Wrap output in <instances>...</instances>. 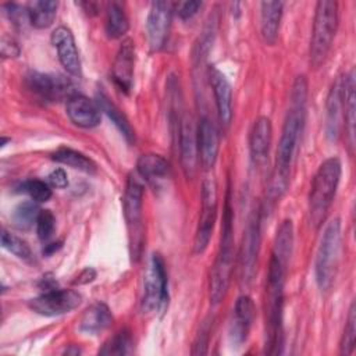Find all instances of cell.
Here are the masks:
<instances>
[{
	"mask_svg": "<svg viewBox=\"0 0 356 356\" xmlns=\"http://www.w3.org/2000/svg\"><path fill=\"white\" fill-rule=\"evenodd\" d=\"M307 99V82L305 76H298L291 92V107L285 115L277 146L275 165L270 179L268 196L275 200L281 197L289 185L291 165L300 140L305 125Z\"/></svg>",
	"mask_w": 356,
	"mask_h": 356,
	"instance_id": "1",
	"label": "cell"
},
{
	"mask_svg": "<svg viewBox=\"0 0 356 356\" xmlns=\"http://www.w3.org/2000/svg\"><path fill=\"white\" fill-rule=\"evenodd\" d=\"M286 267L270 257L266 284V353L280 355L284 346V282Z\"/></svg>",
	"mask_w": 356,
	"mask_h": 356,
	"instance_id": "2",
	"label": "cell"
},
{
	"mask_svg": "<svg viewBox=\"0 0 356 356\" xmlns=\"http://www.w3.org/2000/svg\"><path fill=\"white\" fill-rule=\"evenodd\" d=\"M234 214L229 202V193L225 199L224 213H222V225H221V238L218 252L210 273V300L213 305L221 303L225 298L231 275L234 271Z\"/></svg>",
	"mask_w": 356,
	"mask_h": 356,
	"instance_id": "3",
	"label": "cell"
},
{
	"mask_svg": "<svg viewBox=\"0 0 356 356\" xmlns=\"http://www.w3.org/2000/svg\"><path fill=\"white\" fill-rule=\"evenodd\" d=\"M342 174L338 157L325 159L317 168L309 192V221L317 229L323 225L335 197Z\"/></svg>",
	"mask_w": 356,
	"mask_h": 356,
	"instance_id": "4",
	"label": "cell"
},
{
	"mask_svg": "<svg viewBox=\"0 0 356 356\" xmlns=\"http://www.w3.org/2000/svg\"><path fill=\"white\" fill-rule=\"evenodd\" d=\"M338 28V3L320 0L316 4L312 39H310V65L318 68L327 58Z\"/></svg>",
	"mask_w": 356,
	"mask_h": 356,
	"instance_id": "5",
	"label": "cell"
},
{
	"mask_svg": "<svg viewBox=\"0 0 356 356\" xmlns=\"http://www.w3.org/2000/svg\"><path fill=\"white\" fill-rule=\"evenodd\" d=\"M142 200H143V184L140 182L138 175L131 174L125 184V191L122 197V213L127 224L129 254L132 260H139L143 249L145 228H143Z\"/></svg>",
	"mask_w": 356,
	"mask_h": 356,
	"instance_id": "6",
	"label": "cell"
},
{
	"mask_svg": "<svg viewBox=\"0 0 356 356\" xmlns=\"http://www.w3.org/2000/svg\"><path fill=\"white\" fill-rule=\"evenodd\" d=\"M341 250V221L339 218L331 220L321 235L320 245L316 253L314 275L318 288L328 291L337 277Z\"/></svg>",
	"mask_w": 356,
	"mask_h": 356,
	"instance_id": "7",
	"label": "cell"
},
{
	"mask_svg": "<svg viewBox=\"0 0 356 356\" xmlns=\"http://www.w3.org/2000/svg\"><path fill=\"white\" fill-rule=\"evenodd\" d=\"M261 210L257 207L249 217L248 225L243 231L242 243L238 254V273L241 286H249L256 274L257 254L261 238Z\"/></svg>",
	"mask_w": 356,
	"mask_h": 356,
	"instance_id": "8",
	"label": "cell"
},
{
	"mask_svg": "<svg viewBox=\"0 0 356 356\" xmlns=\"http://www.w3.org/2000/svg\"><path fill=\"white\" fill-rule=\"evenodd\" d=\"M168 305V278L165 271V263L159 253H153L150 264L146 273L142 310L150 313L154 310H164Z\"/></svg>",
	"mask_w": 356,
	"mask_h": 356,
	"instance_id": "9",
	"label": "cell"
},
{
	"mask_svg": "<svg viewBox=\"0 0 356 356\" xmlns=\"http://www.w3.org/2000/svg\"><path fill=\"white\" fill-rule=\"evenodd\" d=\"M200 199V216L193 241L195 254H202L207 249L217 218V184L213 178H206L203 181Z\"/></svg>",
	"mask_w": 356,
	"mask_h": 356,
	"instance_id": "10",
	"label": "cell"
},
{
	"mask_svg": "<svg viewBox=\"0 0 356 356\" xmlns=\"http://www.w3.org/2000/svg\"><path fill=\"white\" fill-rule=\"evenodd\" d=\"M82 296L74 289H47L42 295L29 300L31 310L40 316L54 317L70 313L81 305Z\"/></svg>",
	"mask_w": 356,
	"mask_h": 356,
	"instance_id": "11",
	"label": "cell"
},
{
	"mask_svg": "<svg viewBox=\"0 0 356 356\" xmlns=\"http://www.w3.org/2000/svg\"><path fill=\"white\" fill-rule=\"evenodd\" d=\"M25 83L29 92L43 102H57L75 95L71 81L63 75L31 71L25 76Z\"/></svg>",
	"mask_w": 356,
	"mask_h": 356,
	"instance_id": "12",
	"label": "cell"
},
{
	"mask_svg": "<svg viewBox=\"0 0 356 356\" xmlns=\"http://www.w3.org/2000/svg\"><path fill=\"white\" fill-rule=\"evenodd\" d=\"M172 19V4L168 1H154L150 6L146 19L147 43L152 51H159L164 47Z\"/></svg>",
	"mask_w": 356,
	"mask_h": 356,
	"instance_id": "13",
	"label": "cell"
},
{
	"mask_svg": "<svg viewBox=\"0 0 356 356\" xmlns=\"http://www.w3.org/2000/svg\"><path fill=\"white\" fill-rule=\"evenodd\" d=\"M209 83L211 86L217 115L222 129H227L232 121V88L225 75L214 65L207 70Z\"/></svg>",
	"mask_w": 356,
	"mask_h": 356,
	"instance_id": "14",
	"label": "cell"
},
{
	"mask_svg": "<svg viewBox=\"0 0 356 356\" xmlns=\"http://www.w3.org/2000/svg\"><path fill=\"white\" fill-rule=\"evenodd\" d=\"M178 145H179V160H181L182 170L188 178H192L193 174L196 172L199 157H197L196 127L193 125L192 117L188 114H184L179 121Z\"/></svg>",
	"mask_w": 356,
	"mask_h": 356,
	"instance_id": "15",
	"label": "cell"
},
{
	"mask_svg": "<svg viewBox=\"0 0 356 356\" xmlns=\"http://www.w3.org/2000/svg\"><path fill=\"white\" fill-rule=\"evenodd\" d=\"M51 44L57 50L58 60L64 70L72 76H81V58L75 44L74 35L67 26H57L51 32Z\"/></svg>",
	"mask_w": 356,
	"mask_h": 356,
	"instance_id": "16",
	"label": "cell"
},
{
	"mask_svg": "<svg viewBox=\"0 0 356 356\" xmlns=\"http://www.w3.org/2000/svg\"><path fill=\"white\" fill-rule=\"evenodd\" d=\"M134 68H135V43L132 39L127 38L121 42L118 51L115 54L111 75L115 86L128 93L134 82Z\"/></svg>",
	"mask_w": 356,
	"mask_h": 356,
	"instance_id": "17",
	"label": "cell"
},
{
	"mask_svg": "<svg viewBox=\"0 0 356 356\" xmlns=\"http://www.w3.org/2000/svg\"><path fill=\"white\" fill-rule=\"evenodd\" d=\"M197 140V157L203 168L210 170L214 167L218 156V131L213 121L207 117H202L196 127Z\"/></svg>",
	"mask_w": 356,
	"mask_h": 356,
	"instance_id": "18",
	"label": "cell"
},
{
	"mask_svg": "<svg viewBox=\"0 0 356 356\" xmlns=\"http://www.w3.org/2000/svg\"><path fill=\"white\" fill-rule=\"evenodd\" d=\"M256 317V306L250 296L242 295L236 299L234 306V314L229 325V338L235 346L242 345L250 331L253 320Z\"/></svg>",
	"mask_w": 356,
	"mask_h": 356,
	"instance_id": "19",
	"label": "cell"
},
{
	"mask_svg": "<svg viewBox=\"0 0 356 356\" xmlns=\"http://www.w3.org/2000/svg\"><path fill=\"white\" fill-rule=\"evenodd\" d=\"M343 128V106H342V78L332 82L325 102V136L335 142Z\"/></svg>",
	"mask_w": 356,
	"mask_h": 356,
	"instance_id": "20",
	"label": "cell"
},
{
	"mask_svg": "<svg viewBox=\"0 0 356 356\" xmlns=\"http://www.w3.org/2000/svg\"><path fill=\"white\" fill-rule=\"evenodd\" d=\"M67 115L79 128H95L100 124V107L83 95H72L67 99Z\"/></svg>",
	"mask_w": 356,
	"mask_h": 356,
	"instance_id": "21",
	"label": "cell"
},
{
	"mask_svg": "<svg viewBox=\"0 0 356 356\" xmlns=\"http://www.w3.org/2000/svg\"><path fill=\"white\" fill-rule=\"evenodd\" d=\"M273 138V127L268 117H259L254 120L250 135H249V152L252 161L256 165H261L266 163L271 146Z\"/></svg>",
	"mask_w": 356,
	"mask_h": 356,
	"instance_id": "22",
	"label": "cell"
},
{
	"mask_svg": "<svg viewBox=\"0 0 356 356\" xmlns=\"http://www.w3.org/2000/svg\"><path fill=\"white\" fill-rule=\"evenodd\" d=\"M282 10V1H261L260 4V35L268 46L274 44L278 39Z\"/></svg>",
	"mask_w": 356,
	"mask_h": 356,
	"instance_id": "23",
	"label": "cell"
},
{
	"mask_svg": "<svg viewBox=\"0 0 356 356\" xmlns=\"http://www.w3.org/2000/svg\"><path fill=\"white\" fill-rule=\"evenodd\" d=\"M356 75L350 70L342 78V106H343V129L349 146L355 145V99H356Z\"/></svg>",
	"mask_w": 356,
	"mask_h": 356,
	"instance_id": "24",
	"label": "cell"
},
{
	"mask_svg": "<svg viewBox=\"0 0 356 356\" xmlns=\"http://www.w3.org/2000/svg\"><path fill=\"white\" fill-rule=\"evenodd\" d=\"M138 175L153 186H159L170 174L168 161L156 153L142 154L136 161Z\"/></svg>",
	"mask_w": 356,
	"mask_h": 356,
	"instance_id": "25",
	"label": "cell"
},
{
	"mask_svg": "<svg viewBox=\"0 0 356 356\" xmlns=\"http://www.w3.org/2000/svg\"><path fill=\"white\" fill-rule=\"evenodd\" d=\"M113 324V314L107 305L96 302L90 305L82 314L79 330L88 335H97Z\"/></svg>",
	"mask_w": 356,
	"mask_h": 356,
	"instance_id": "26",
	"label": "cell"
},
{
	"mask_svg": "<svg viewBox=\"0 0 356 356\" xmlns=\"http://www.w3.org/2000/svg\"><path fill=\"white\" fill-rule=\"evenodd\" d=\"M97 104L100 107V110L111 120V122L118 128V131L124 135V138L127 139V142L132 143L135 142V131L132 128V125L129 124L128 118L125 117V114L108 99L107 95H104L103 92H99L96 96Z\"/></svg>",
	"mask_w": 356,
	"mask_h": 356,
	"instance_id": "27",
	"label": "cell"
},
{
	"mask_svg": "<svg viewBox=\"0 0 356 356\" xmlns=\"http://www.w3.org/2000/svg\"><path fill=\"white\" fill-rule=\"evenodd\" d=\"M58 3L53 0H35L29 3L26 11H28V19L32 26L38 29L49 28L57 15Z\"/></svg>",
	"mask_w": 356,
	"mask_h": 356,
	"instance_id": "28",
	"label": "cell"
},
{
	"mask_svg": "<svg viewBox=\"0 0 356 356\" xmlns=\"http://www.w3.org/2000/svg\"><path fill=\"white\" fill-rule=\"evenodd\" d=\"M292 248H293V225L291 220H284L277 229L271 256L275 257L280 263H282L286 267L292 254Z\"/></svg>",
	"mask_w": 356,
	"mask_h": 356,
	"instance_id": "29",
	"label": "cell"
},
{
	"mask_svg": "<svg viewBox=\"0 0 356 356\" xmlns=\"http://www.w3.org/2000/svg\"><path fill=\"white\" fill-rule=\"evenodd\" d=\"M51 159L56 161V163H60V164H65L71 168H75V170H79L82 172H86V174H95L97 167L95 164V161L92 159H89L86 154L78 152V150H74L71 147H60L57 149Z\"/></svg>",
	"mask_w": 356,
	"mask_h": 356,
	"instance_id": "30",
	"label": "cell"
},
{
	"mask_svg": "<svg viewBox=\"0 0 356 356\" xmlns=\"http://www.w3.org/2000/svg\"><path fill=\"white\" fill-rule=\"evenodd\" d=\"M106 33L110 39H120L122 38L128 28V17L120 3H111L108 4L106 10V22H104Z\"/></svg>",
	"mask_w": 356,
	"mask_h": 356,
	"instance_id": "31",
	"label": "cell"
},
{
	"mask_svg": "<svg viewBox=\"0 0 356 356\" xmlns=\"http://www.w3.org/2000/svg\"><path fill=\"white\" fill-rule=\"evenodd\" d=\"M134 350V339L129 330L122 328L117 331L113 337H110L102 349H99V355H128Z\"/></svg>",
	"mask_w": 356,
	"mask_h": 356,
	"instance_id": "32",
	"label": "cell"
},
{
	"mask_svg": "<svg viewBox=\"0 0 356 356\" xmlns=\"http://www.w3.org/2000/svg\"><path fill=\"white\" fill-rule=\"evenodd\" d=\"M40 209L35 200H25L15 206L11 214L13 224L18 229H29L33 224H36Z\"/></svg>",
	"mask_w": 356,
	"mask_h": 356,
	"instance_id": "33",
	"label": "cell"
},
{
	"mask_svg": "<svg viewBox=\"0 0 356 356\" xmlns=\"http://www.w3.org/2000/svg\"><path fill=\"white\" fill-rule=\"evenodd\" d=\"M1 246L24 261L32 260V250L29 245L19 236L8 232L7 229H1Z\"/></svg>",
	"mask_w": 356,
	"mask_h": 356,
	"instance_id": "34",
	"label": "cell"
},
{
	"mask_svg": "<svg viewBox=\"0 0 356 356\" xmlns=\"http://www.w3.org/2000/svg\"><path fill=\"white\" fill-rule=\"evenodd\" d=\"M355 341H356V309H355V303H352L349 307L342 338L339 342L341 355H350L355 349Z\"/></svg>",
	"mask_w": 356,
	"mask_h": 356,
	"instance_id": "35",
	"label": "cell"
},
{
	"mask_svg": "<svg viewBox=\"0 0 356 356\" xmlns=\"http://www.w3.org/2000/svg\"><path fill=\"white\" fill-rule=\"evenodd\" d=\"M19 192H24L26 195H29V197L32 200H35L36 203H42V202H47L51 197V189L50 185L44 181L40 179H28L24 181L19 186H18Z\"/></svg>",
	"mask_w": 356,
	"mask_h": 356,
	"instance_id": "36",
	"label": "cell"
},
{
	"mask_svg": "<svg viewBox=\"0 0 356 356\" xmlns=\"http://www.w3.org/2000/svg\"><path fill=\"white\" fill-rule=\"evenodd\" d=\"M56 228V217L50 210H40L36 220V234L40 241H47Z\"/></svg>",
	"mask_w": 356,
	"mask_h": 356,
	"instance_id": "37",
	"label": "cell"
},
{
	"mask_svg": "<svg viewBox=\"0 0 356 356\" xmlns=\"http://www.w3.org/2000/svg\"><path fill=\"white\" fill-rule=\"evenodd\" d=\"M211 318H206L202 325L200 330L196 335V339L193 342V349L192 353L193 355H204L207 352V345H209V338H210V332H211Z\"/></svg>",
	"mask_w": 356,
	"mask_h": 356,
	"instance_id": "38",
	"label": "cell"
},
{
	"mask_svg": "<svg viewBox=\"0 0 356 356\" xmlns=\"http://www.w3.org/2000/svg\"><path fill=\"white\" fill-rule=\"evenodd\" d=\"M202 1H184L178 6V15L182 19H191L202 8Z\"/></svg>",
	"mask_w": 356,
	"mask_h": 356,
	"instance_id": "39",
	"label": "cell"
},
{
	"mask_svg": "<svg viewBox=\"0 0 356 356\" xmlns=\"http://www.w3.org/2000/svg\"><path fill=\"white\" fill-rule=\"evenodd\" d=\"M0 49H1V56H3L4 58L17 57V56L19 54V47H18L17 42L13 40V39L8 38V36H3V38H1Z\"/></svg>",
	"mask_w": 356,
	"mask_h": 356,
	"instance_id": "40",
	"label": "cell"
},
{
	"mask_svg": "<svg viewBox=\"0 0 356 356\" xmlns=\"http://www.w3.org/2000/svg\"><path fill=\"white\" fill-rule=\"evenodd\" d=\"M47 181L51 186L54 188H58V189H63L68 185V177H67V172L63 170V168H56L53 170L49 177H47Z\"/></svg>",
	"mask_w": 356,
	"mask_h": 356,
	"instance_id": "41",
	"label": "cell"
},
{
	"mask_svg": "<svg viewBox=\"0 0 356 356\" xmlns=\"http://www.w3.org/2000/svg\"><path fill=\"white\" fill-rule=\"evenodd\" d=\"M95 277H96V273H95L92 268H85V270L78 275V280L74 281V284H86V282H90Z\"/></svg>",
	"mask_w": 356,
	"mask_h": 356,
	"instance_id": "42",
	"label": "cell"
},
{
	"mask_svg": "<svg viewBox=\"0 0 356 356\" xmlns=\"http://www.w3.org/2000/svg\"><path fill=\"white\" fill-rule=\"evenodd\" d=\"M61 241H58V242H51V243H49V245H46V248L43 249V253L44 254H53L54 252H57L60 248H61Z\"/></svg>",
	"mask_w": 356,
	"mask_h": 356,
	"instance_id": "43",
	"label": "cell"
},
{
	"mask_svg": "<svg viewBox=\"0 0 356 356\" xmlns=\"http://www.w3.org/2000/svg\"><path fill=\"white\" fill-rule=\"evenodd\" d=\"M65 353H67V355H79V353H81V350H79L78 348L71 346L70 349H65Z\"/></svg>",
	"mask_w": 356,
	"mask_h": 356,
	"instance_id": "44",
	"label": "cell"
},
{
	"mask_svg": "<svg viewBox=\"0 0 356 356\" xmlns=\"http://www.w3.org/2000/svg\"><path fill=\"white\" fill-rule=\"evenodd\" d=\"M8 140H11V139H7V138H1V143H0V146H1V149L6 146V143L8 142Z\"/></svg>",
	"mask_w": 356,
	"mask_h": 356,
	"instance_id": "45",
	"label": "cell"
}]
</instances>
